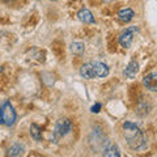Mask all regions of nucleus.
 Instances as JSON below:
<instances>
[{"mask_svg":"<svg viewBox=\"0 0 157 157\" xmlns=\"http://www.w3.org/2000/svg\"><path fill=\"white\" fill-rule=\"evenodd\" d=\"M122 128H123V136L131 149L139 151L145 148L147 137L144 135V132L140 130L139 126H136L132 122H124Z\"/></svg>","mask_w":157,"mask_h":157,"instance_id":"1","label":"nucleus"},{"mask_svg":"<svg viewBox=\"0 0 157 157\" xmlns=\"http://www.w3.org/2000/svg\"><path fill=\"white\" fill-rule=\"evenodd\" d=\"M16 122V111L13 110L11 102H3L0 105V124L3 126H12Z\"/></svg>","mask_w":157,"mask_h":157,"instance_id":"2","label":"nucleus"},{"mask_svg":"<svg viewBox=\"0 0 157 157\" xmlns=\"http://www.w3.org/2000/svg\"><path fill=\"white\" fill-rule=\"evenodd\" d=\"M71 121L68 119H59L56 122V126H55V130H54V140L58 141L59 139H62L63 136H66L68 132L71 131Z\"/></svg>","mask_w":157,"mask_h":157,"instance_id":"3","label":"nucleus"},{"mask_svg":"<svg viewBox=\"0 0 157 157\" xmlns=\"http://www.w3.org/2000/svg\"><path fill=\"white\" fill-rule=\"evenodd\" d=\"M139 32V28L137 26H128L126 30L122 32V34L119 36V43L122 47L128 48L132 45V41H134L135 34Z\"/></svg>","mask_w":157,"mask_h":157,"instance_id":"4","label":"nucleus"},{"mask_svg":"<svg viewBox=\"0 0 157 157\" xmlns=\"http://www.w3.org/2000/svg\"><path fill=\"white\" fill-rule=\"evenodd\" d=\"M143 84L148 90L157 92V72H151L143 78Z\"/></svg>","mask_w":157,"mask_h":157,"instance_id":"5","label":"nucleus"},{"mask_svg":"<svg viewBox=\"0 0 157 157\" xmlns=\"http://www.w3.org/2000/svg\"><path fill=\"white\" fill-rule=\"evenodd\" d=\"M93 64V70H94L96 73V77H106L109 75V67H107L105 63H101V62H92Z\"/></svg>","mask_w":157,"mask_h":157,"instance_id":"6","label":"nucleus"},{"mask_svg":"<svg viewBox=\"0 0 157 157\" xmlns=\"http://www.w3.org/2000/svg\"><path fill=\"white\" fill-rule=\"evenodd\" d=\"M77 17H78V20H80L81 22H84V24H93L94 22V16H93L92 12L89 11V9H86V8L80 9L78 13H77Z\"/></svg>","mask_w":157,"mask_h":157,"instance_id":"7","label":"nucleus"},{"mask_svg":"<svg viewBox=\"0 0 157 157\" xmlns=\"http://www.w3.org/2000/svg\"><path fill=\"white\" fill-rule=\"evenodd\" d=\"M80 75L84 78H88V80H92V78L96 77V73H94V70H93L92 62L86 63V64H84L80 68Z\"/></svg>","mask_w":157,"mask_h":157,"instance_id":"8","label":"nucleus"},{"mask_svg":"<svg viewBox=\"0 0 157 157\" xmlns=\"http://www.w3.org/2000/svg\"><path fill=\"white\" fill-rule=\"evenodd\" d=\"M137 72H139V64H137V62L132 60V62L128 63V66L126 67L123 73H124V76L127 78H134L137 75Z\"/></svg>","mask_w":157,"mask_h":157,"instance_id":"9","label":"nucleus"},{"mask_svg":"<svg viewBox=\"0 0 157 157\" xmlns=\"http://www.w3.org/2000/svg\"><path fill=\"white\" fill-rule=\"evenodd\" d=\"M134 16H135V13L131 8H124L118 12V20L122 22H130L134 18Z\"/></svg>","mask_w":157,"mask_h":157,"instance_id":"10","label":"nucleus"},{"mask_svg":"<svg viewBox=\"0 0 157 157\" xmlns=\"http://www.w3.org/2000/svg\"><path fill=\"white\" fill-rule=\"evenodd\" d=\"M104 156H106V157H121V151L115 144L107 143L106 147L104 148Z\"/></svg>","mask_w":157,"mask_h":157,"instance_id":"11","label":"nucleus"},{"mask_svg":"<svg viewBox=\"0 0 157 157\" xmlns=\"http://www.w3.org/2000/svg\"><path fill=\"white\" fill-rule=\"evenodd\" d=\"M30 135H32V137L34 140H37V141L42 140V131H41V128H39L38 124L33 123L30 126Z\"/></svg>","mask_w":157,"mask_h":157,"instance_id":"12","label":"nucleus"},{"mask_svg":"<svg viewBox=\"0 0 157 157\" xmlns=\"http://www.w3.org/2000/svg\"><path fill=\"white\" fill-rule=\"evenodd\" d=\"M24 147L21 145V144H18V143H16L14 145H12L11 147V149H9V152H8V156H21L22 153H24Z\"/></svg>","mask_w":157,"mask_h":157,"instance_id":"13","label":"nucleus"},{"mask_svg":"<svg viewBox=\"0 0 157 157\" xmlns=\"http://www.w3.org/2000/svg\"><path fill=\"white\" fill-rule=\"evenodd\" d=\"M85 50V45L82 42H73L71 45V51L73 54H77V55H80V54H82Z\"/></svg>","mask_w":157,"mask_h":157,"instance_id":"14","label":"nucleus"},{"mask_svg":"<svg viewBox=\"0 0 157 157\" xmlns=\"http://www.w3.org/2000/svg\"><path fill=\"white\" fill-rule=\"evenodd\" d=\"M100 109H101V104H94L90 107V111L92 113H98V111H100Z\"/></svg>","mask_w":157,"mask_h":157,"instance_id":"15","label":"nucleus"},{"mask_svg":"<svg viewBox=\"0 0 157 157\" xmlns=\"http://www.w3.org/2000/svg\"><path fill=\"white\" fill-rule=\"evenodd\" d=\"M104 2H107V3H110V2H113V0H104Z\"/></svg>","mask_w":157,"mask_h":157,"instance_id":"16","label":"nucleus"}]
</instances>
